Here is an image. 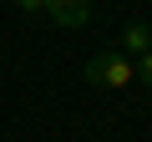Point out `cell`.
Returning a JSON list of instances; mask_svg holds the SVG:
<instances>
[{"label": "cell", "instance_id": "277c9868", "mask_svg": "<svg viewBox=\"0 0 152 142\" xmlns=\"http://www.w3.org/2000/svg\"><path fill=\"white\" fill-rule=\"evenodd\" d=\"M137 76H142V86H152V46L137 56Z\"/></svg>", "mask_w": 152, "mask_h": 142}, {"label": "cell", "instance_id": "6da1fadb", "mask_svg": "<svg viewBox=\"0 0 152 142\" xmlns=\"http://www.w3.org/2000/svg\"><path fill=\"white\" fill-rule=\"evenodd\" d=\"M81 76H86V86H96V91H127V86L137 81V61H132L127 51H96V56L81 66Z\"/></svg>", "mask_w": 152, "mask_h": 142}, {"label": "cell", "instance_id": "8992f818", "mask_svg": "<svg viewBox=\"0 0 152 142\" xmlns=\"http://www.w3.org/2000/svg\"><path fill=\"white\" fill-rule=\"evenodd\" d=\"M147 5H152V0H147Z\"/></svg>", "mask_w": 152, "mask_h": 142}, {"label": "cell", "instance_id": "5b68a950", "mask_svg": "<svg viewBox=\"0 0 152 142\" xmlns=\"http://www.w3.org/2000/svg\"><path fill=\"white\" fill-rule=\"evenodd\" d=\"M15 10H20V15H31V20H41V10H46V0H15Z\"/></svg>", "mask_w": 152, "mask_h": 142}, {"label": "cell", "instance_id": "7a4b0ae2", "mask_svg": "<svg viewBox=\"0 0 152 142\" xmlns=\"http://www.w3.org/2000/svg\"><path fill=\"white\" fill-rule=\"evenodd\" d=\"M91 20V0H46L41 10V26H61V31H76Z\"/></svg>", "mask_w": 152, "mask_h": 142}, {"label": "cell", "instance_id": "3957f363", "mask_svg": "<svg viewBox=\"0 0 152 142\" xmlns=\"http://www.w3.org/2000/svg\"><path fill=\"white\" fill-rule=\"evenodd\" d=\"M147 46H152V26H142V20H132V26L122 31V51H127V56L137 61V56H142Z\"/></svg>", "mask_w": 152, "mask_h": 142}]
</instances>
